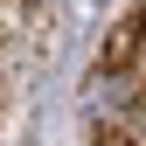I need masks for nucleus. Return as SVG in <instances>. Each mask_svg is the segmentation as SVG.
I'll return each instance as SVG.
<instances>
[{"label": "nucleus", "mask_w": 146, "mask_h": 146, "mask_svg": "<svg viewBox=\"0 0 146 146\" xmlns=\"http://www.w3.org/2000/svg\"><path fill=\"white\" fill-rule=\"evenodd\" d=\"M139 125H146V98H139Z\"/></svg>", "instance_id": "f257e3e1"}]
</instances>
